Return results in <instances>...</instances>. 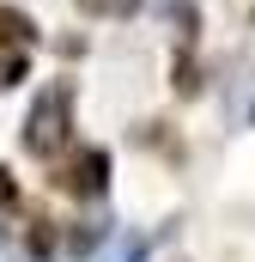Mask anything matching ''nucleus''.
I'll return each mask as SVG.
<instances>
[{"label":"nucleus","instance_id":"nucleus-1","mask_svg":"<svg viewBox=\"0 0 255 262\" xmlns=\"http://www.w3.org/2000/svg\"><path fill=\"white\" fill-rule=\"evenodd\" d=\"M67 134H73V85H49L37 104H31V116H24V146L37 152V159H49V152H61Z\"/></svg>","mask_w":255,"mask_h":262},{"label":"nucleus","instance_id":"nucleus-2","mask_svg":"<svg viewBox=\"0 0 255 262\" xmlns=\"http://www.w3.org/2000/svg\"><path fill=\"white\" fill-rule=\"evenodd\" d=\"M55 189H67V195H79V201L104 195L110 189V152L104 146H79L61 171H55Z\"/></svg>","mask_w":255,"mask_h":262},{"label":"nucleus","instance_id":"nucleus-3","mask_svg":"<svg viewBox=\"0 0 255 262\" xmlns=\"http://www.w3.org/2000/svg\"><path fill=\"white\" fill-rule=\"evenodd\" d=\"M24 37H31V18L12 12V6H0V43H24Z\"/></svg>","mask_w":255,"mask_h":262},{"label":"nucleus","instance_id":"nucleus-4","mask_svg":"<svg viewBox=\"0 0 255 262\" xmlns=\"http://www.w3.org/2000/svg\"><path fill=\"white\" fill-rule=\"evenodd\" d=\"M79 6H85V12H97V18H128L140 0H79Z\"/></svg>","mask_w":255,"mask_h":262},{"label":"nucleus","instance_id":"nucleus-5","mask_svg":"<svg viewBox=\"0 0 255 262\" xmlns=\"http://www.w3.org/2000/svg\"><path fill=\"white\" fill-rule=\"evenodd\" d=\"M12 195H18V183H12V171L0 165V207H12Z\"/></svg>","mask_w":255,"mask_h":262}]
</instances>
